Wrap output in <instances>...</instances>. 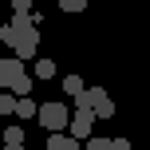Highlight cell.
I'll return each instance as SVG.
<instances>
[{
    "label": "cell",
    "mask_w": 150,
    "mask_h": 150,
    "mask_svg": "<svg viewBox=\"0 0 150 150\" xmlns=\"http://www.w3.org/2000/svg\"><path fill=\"white\" fill-rule=\"evenodd\" d=\"M16 111V95H0V115H12Z\"/></svg>",
    "instance_id": "11"
},
{
    "label": "cell",
    "mask_w": 150,
    "mask_h": 150,
    "mask_svg": "<svg viewBox=\"0 0 150 150\" xmlns=\"http://www.w3.org/2000/svg\"><path fill=\"white\" fill-rule=\"evenodd\" d=\"M83 150H111V138H87Z\"/></svg>",
    "instance_id": "12"
},
{
    "label": "cell",
    "mask_w": 150,
    "mask_h": 150,
    "mask_svg": "<svg viewBox=\"0 0 150 150\" xmlns=\"http://www.w3.org/2000/svg\"><path fill=\"white\" fill-rule=\"evenodd\" d=\"M36 119H40V127H44L47 134H63V127H71V111L63 103H44Z\"/></svg>",
    "instance_id": "2"
},
{
    "label": "cell",
    "mask_w": 150,
    "mask_h": 150,
    "mask_svg": "<svg viewBox=\"0 0 150 150\" xmlns=\"http://www.w3.org/2000/svg\"><path fill=\"white\" fill-rule=\"evenodd\" d=\"M111 150H130V138H111Z\"/></svg>",
    "instance_id": "14"
},
{
    "label": "cell",
    "mask_w": 150,
    "mask_h": 150,
    "mask_svg": "<svg viewBox=\"0 0 150 150\" xmlns=\"http://www.w3.org/2000/svg\"><path fill=\"white\" fill-rule=\"evenodd\" d=\"M59 8H63V12H83L87 0H59Z\"/></svg>",
    "instance_id": "10"
},
{
    "label": "cell",
    "mask_w": 150,
    "mask_h": 150,
    "mask_svg": "<svg viewBox=\"0 0 150 150\" xmlns=\"http://www.w3.org/2000/svg\"><path fill=\"white\" fill-rule=\"evenodd\" d=\"M63 91H67L71 99H79L87 87H83V79H79V75H63Z\"/></svg>",
    "instance_id": "7"
},
{
    "label": "cell",
    "mask_w": 150,
    "mask_h": 150,
    "mask_svg": "<svg viewBox=\"0 0 150 150\" xmlns=\"http://www.w3.org/2000/svg\"><path fill=\"white\" fill-rule=\"evenodd\" d=\"M71 138H75V142H79V138H83V142H87V138H95V134H91V130H95V111H87V107H79V111H71Z\"/></svg>",
    "instance_id": "3"
},
{
    "label": "cell",
    "mask_w": 150,
    "mask_h": 150,
    "mask_svg": "<svg viewBox=\"0 0 150 150\" xmlns=\"http://www.w3.org/2000/svg\"><path fill=\"white\" fill-rule=\"evenodd\" d=\"M4 146H24V127H16V122H12V127L4 130Z\"/></svg>",
    "instance_id": "8"
},
{
    "label": "cell",
    "mask_w": 150,
    "mask_h": 150,
    "mask_svg": "<svg viewBox=\"0 0 150 150\" xmlns=\"http://www.w3.org/2000/svg\"><path fill=\"white\" fill-rule=\"evenodd\" d=\"M24 75H28V71H24V63L16 59V55H12V59H0V87H8V91H12L16 83L24 79Z\"/></svg>",
    "instance_id": "4"
},
{
    "label": "cell",
    "mask_w": 150,
    "mask_h": 150,
    "mask_svg": "<svg viewBox=\"0 0 150 150\" xmlns=\"http://www.w3.org/2000/svg\"><path fill=\"white\" fill-rule=\"evenodd\" d=\"M4 150H28V146H4Z\"/></svg>",
    "instance_id": "16"
},
{
    "label": "cell",
    "mask_w": 150,
    "mask_h": 150,
    "mask_svg": "<svg viewBox=\"0 0 150 150\" xmlns=\"http://www.w3.org/2000/svg\"><path fill=\"white\" fill-rule=\"evenodd\" d=\"M4 44L12 47V55H16L20 63H28L32 55H36V47H40V28H36V16H20V12H12V24H8Z\"/></svg>",
    "instance_id": "1"
},
{
    "label": "cell",
    "mask_w": 150,
    "mask_h": 150,
    "mask_svg": "<svg viewBox=\"0 0 150 150\" xmlns=\"http://www.w3.org/2000/svg\"><path fill=\"white\" fill-rule=\"evenodd\" d=\"M12 12H20V16H32V0H12Z\"/></svg>",
    "instance_id": "13"
},
{
    "label": "cell",
    "mask_w": 150,
    "mask_h": 150,
    "mask_svg": "<svg viewBox=\"0 0 150 150\" xmlns=\"http://www.w3.org/2000/svg\"><path fill=\"white\" fill-rule=\"evenodd\" d=\"M47 150H79L71 134H47Z\"/></svg>",
    "instance_id": "5"
},
{
    "label": "cell",
    "mask_w": 150,
    "mask_h": 150,
    "mask_svg": "<svg viewBox=\"0 0 150 150\" xmlns=\"http://www.w3.org/2000/svg\"><path fill=\"white\" fill-rule=\"evenodd\" d=\"M0 150H4V142H0Z\"/></svg>",
    "instance_id": "17"
},
{
    "label": "cell",
    "mask_w": 150,
    "mask_h": 150,
    "mask_svg": "<svg viewBox=\"0 0 150 150\" xmlns=\"http://www.w3.org/2000/svg\"><path fill=\"white\" fill-rule=\"evenodd\" d=\"M40 115V107L32 103V95H24V99H16V119H36Z\"/></svg>",
    "instance_id": "6"
},
{
    "label": "cell",
    "mask_w": 150,
    "mask_h": 150,
    "mask_svg": "<svg viewBox=\"0 0 150 150\" xmlns=\"http://www.w3.org/2000/svg\"><path fill=\"white\" fill-rule=\"evenodd\" d=\"M4 36H8V24H0V44H4Z\"/></svg>",
    "instance_id": "15"
},
{
    "label": "cell",
    "mask_w": 150,
    "mask_h": 150,
    "mask_svg": "<svg viewBox=\"0 0 150 150\" xmlns=\"http://www.w3.org/2000/svg\"><path fill=\"white\" fill-rule=\"evenodd\" d=\"M55 75V59H36V79H52Z\"/></svg>",
    "instance_id": "9"
}]
</instances>
